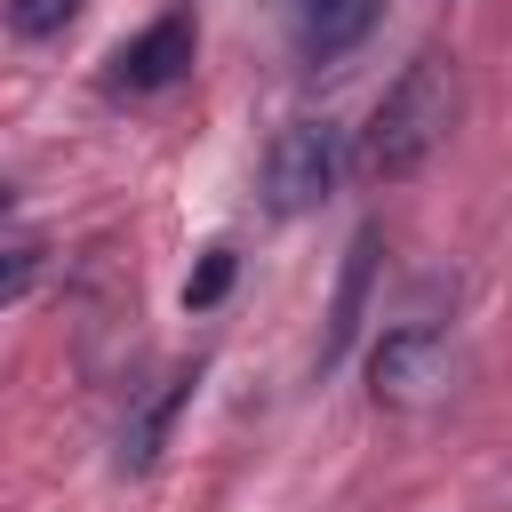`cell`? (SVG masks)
I'll use <instances>...</instances> for the list:
<instances>
[{
    "instance_id": "ba28073f",
    "label": "cell",
    "mask_w": 512,
    "mask_h": 512,
    "mask_svg": "<svg viewBox=\"0 0 512 512\" xmlns=\"http://www.w3.org/2000/svg\"><path fill=\"white\" fill-rule=\"evenodd\" d=\"M232 272H240V256H232V248H208V256L192 264V280H184V304H192V312H208V304H224V288H232Z\"/></svg>"
},
{
    "instance_id": "52a82bcc",
    "label": "cell",
    "mask_w": 512,
    "mask_h": 512,
    "mask_svg": "<svg viewBox=\"0 0 512 512\" xmlns=\"http://www.w3.org/2000/svg\"><path fill=\"white\" fill-rule=\"evenodd\" d=\"M376 24V0H304V56H344L352 40H368Z\"/></svg>"
},
{
    "instance_id": "8992f818",
    "label": "cell",
    "mask_w": 512,
    "mask_h": 512,
    "mask_svg": "<svg viewBox=\"0 0 512 512\" xmlns=\"http://www.w3.org/2000/svg\"><path fill=\"white\" fill-rule=\"evenodd\" d=\"M184 400H192V376H168V384L128 416V432H120V472H152V456H160V440H168V424H176Z\"/></svg>"
},
{
    "instance_id": "6da1fadb",
    "label": "cell",
    "mask_w": 512,
    "mask_h": 512,
    "mask_svg": "<svg viewBox=\"0 0 512 512\" xmlns=\"http://www.w3.org/2000/svg\"><path fill=\"white\" fill-rule=\"evenodd\" d=\"M448 128H456V56L424 48V56H408V72L376 96L352 168H360L368 184H400V176H416V168L448 144Z\"/></svg>"
},
{
    "instance_id": "5b68a950",
    "label": "cell",
    "mask_w": 512,
    "mask_h": 512,
    "mask_svg": "<svg viewBox=\"0 0 512 512\" xmlns=\"http://www.w3.org/2000/svg\"><path fill=\"white\" fill-rule=\"evenodd\" d=\"M368 280H376V232H352L344 280H336V304H328V336H320V368H336L344 344L360 336V320H368Z\"/></svg>"
},
{
    "instance_id": "8fae6325",
    "label": "cell",
    "mask_w": 512,
    "mask_h": 512,
    "mask_svg": "<svg viewBox=\"0 0 512 512\" xmlns=\"http://www.w3.org/2000/svg\"><path fill=\"white\" fill-rule=\"evenodd\" d=\"M296 8H304V0H296Z\"/></svg>"
},
{
    "instance_id": "7a4b0ae2",
    "label": "cell",
    "mask_w": 512,
    "mask_h": 512,
    "mask_svg": "<svg viewBox=\"0 0 512 512\" xmlns=\"http://www.w3.org/2000/svg\"><path fill=\"white\" fill-rule=\"evenodd\" d=\"M448 384H456L448 328L408 320V328H384V344L368 352V392H376V408H432V400H448Z\"/></svg>"
},
{
    "instance_id": "3957f363",
    "label": "cell",
    "mask_w": 512,
    "mask_h": 512,
    "mask_svg": "<svg viewBox=\"0 0 512 512\" xmlns=\"http://www.w3.org/2000/svg\"><path fill=\"white\" fill-rule=\"evenodd\" d=\"M328 184H336V128L328 120H288L264 152V200L280 216H304V208L328 200Z\"/></svg>"
},
{
    "instance_id": "277c9868",
    "label": "cell",
    "mask_w": 512,
    "mask_h": 512,
    "mask_svg": "<svg viewBox=\"0 0 512 512\" xmlns=\"http://www.w3.org/2000/svg\"><path fill=\"white\" fill-rule=\"evenodd\" d=\"M184 64H192V16H160L152 32H136V40L112 56V88L152 96V88H176Z\"/></svg>"
},
{
    "instance_id": "30bf717a",
    "label": "cell",
    "mask_w": 512,
    "mask_h": 512,
    "mask_svg": "<svg viewBox=\"0 0 512 512\" xmlns=\"http://www.w3.org/2000/svg\"><path fill=\"white\" fill-rule=\"evenodd\" d=\"M32 280H40V248H32V240L0 248V304H16V296H24Z\"/></svg>"
},
{
    "instance_id": "9c48e42d",
    "label": "cell",
    "mask_w": 512,
    "mask_h": 512,
    "mask_svg": "<svg viewBox=\"0 0 512 512\" xmlns=\"http://www.w3.org/2000/svg\"><path fill=\"white\" fill-rule=\"evenodd\" d=\"M72 8H80V0H8V32H16V40H48V32L72 24Z\"/></svg>"
}]
</instances>
